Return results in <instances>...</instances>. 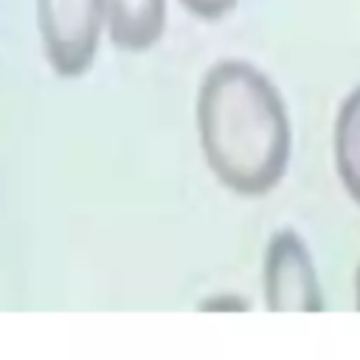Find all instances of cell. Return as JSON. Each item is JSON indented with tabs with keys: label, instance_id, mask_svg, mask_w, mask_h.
I'll return each instance as SVG.
<instances>
[{
	"label": "cell",
	"instance_id": "cell-3",
	"mask_svg": "<svg viewBox=\"0 0 360 360\" xmlns=\"http://www.w3.org/2000/svg\"><path fill=\"white\" fill-rule=\"evenodd\" d=\"M264 307L270 312H321V284L309 248L295 231H278L264 250Z\"/></svg>",
	"mask_w": 360,
	"mask_h": 360
},
{
	"label": "cell",
	"instance_id": "cell-1",
	"mask_svg": "<svg viewBox=\"0 0 360 360\" xmlns=\"http://www.w3.org/2000/svg\"><path fill=\"white\" fill-rule=\"evenodd\" d=\"M197 132L208 169L236 194L278 186L290 163V118L276 84L245 59H219L197 93Z\"/></svg>",
	"mask_w": 360,
	"mask_h": 360
},
{
	"label": "cell",
	"instance_id": "cell-5",
	"mask_svg": "<svg viewBox=\"0 0 360 360\" xmlns=\"http://www.w3.org/2000/svg\"><path fill=\"white\" fill-rule=\"evenodd\" d=\"M332 149L343 188L354 202H360V87H354L338 110Z\"/></svg>",
	"mask_w": 360,
	"mask_h": 360
},
{
	"label": "cell",
	"instance_id": "cell-6",
	"mask_svg": "<svg viewBox=\"0 0 360 360\" xmlns=\"http://www.w3.org/2000/svg\"><path fill=\"white\" fill-rule=\"evenodd\" d=\"M180 3L194 17H202V20H219L236 6V0H180Z\"/></svg>",
	"mask_w": 360,
	"mask_h": 360
},
{
	"label": "cell",
	"instance_id": "cell-4",
	"mask_svg": "<svg viewBox=\"0 0 360 360\" xmlns=\"http://www.w3.org/2000/svg\"><path fill=\"white\" fill-rule=\"evenodd\" d=\"M110 42L118 51H149L166 28V0H101Z\"/></svg>",
	"mask_w": 360,
	"mask_h": 360
},
{
	"label": "cell",
	"instance_id": "cell-8",
	"mask_svg": "<svg viewBox=\"0 0 360 360\" xmlns=\"http://www.w3.org/2000/svg\"><path fill=\"white\" fill-rule=\"evenodd\" d=\"M354 307L360 309V264H357V273H354Z\"/></svg>",
	"mask_w": 360,
	"mask_h": 360
},
{
	"label": "cell",
	"instance_id": "cell-2",
	"mask_svg": "<svg viewBox=\"0 0 360 360\" xmlns=\"http://www.w3.org/2000/svg\"><path fill=\"white\" fill-rule=\"evenodd\" d=\"M34 8L51 70L62 79L84 76L96 59L104 28L101 0H34Z\"/></svg>",
	"mask_w": 360,
	"mask_h": 360
},
{
	"label": "cell",
	"instance_id": "cell-7",
	"mask_svg": "<svg viewBox=\"0 0 360 360\" xmlns=\"http://www.w3.org/2000/svg\"><path fill=\"white\" fill-rule=\"evenodd\" d=\"M250 309V304L248 301H242V298H211V301H202L200 304V309Z\"/></svg>",
	"mask_w": 360,
	"mask_h": 360
}]
</instances>
